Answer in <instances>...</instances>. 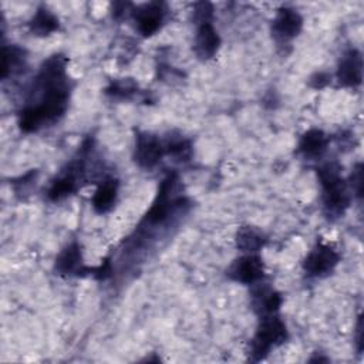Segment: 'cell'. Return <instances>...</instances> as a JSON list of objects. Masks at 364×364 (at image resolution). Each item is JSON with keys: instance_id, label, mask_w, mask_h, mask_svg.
I'll list each match as a JSON object with an SVG mask.
<instances>
[{"instance_id": "1", "label": "cell", "mask_w": 364, "mask_h": 364, "mask_svg": "<svg viewBox=\"0 0 364 364\" xmlns=\"http://www.w3.org/2000/svg\"><path fill=\"white\" fill-rule=\"evenodd\" d=\"M34 90L40 91L38 101L27 104L18 112V127L23 132H36L65 114L71 84L67 74V58L63 54H53L43 61L34 80Z\"/></svg>"}, {"instance_id": "2", "label": "cell", "mask_w": 364, "mask_h": 364, "mask_svg": "<svg viewBox=\"0 0 364 364\" xmlns=\"http://www.w3.org/2000/svg\"><path fill=\"white\" fill-rule=\"evenodd\" d=\"M317 178L321 185L323 212L328 220L343 218L351 202L348 182L341 176V168L336 162H327L317 168Z\"/></svg>"}, {"instance_id": "3", "label": "cell", "mask_w": 364, "mask_h": 364, "mask_svg": "<svg viewBox=\"0 0 364 364\" xmlns=\"http://www.w3.org/2000/svg\"><path fill=\"white\" fill-rule=\"evenodd\" d=\"M289 340V330L279 313L259 316V323L253 337L249 341L247 358L253 363L264 360L272 350L280 347Z\"/></svg>"}, {"instance_id": "4", "label": "cell", "mask_w": 364, "mask_h": 364, "mask_svg": "<svg viewBox=\"0 0 364 364\" xmlns=\"http://www.w3.org/2000/svg\"><path fill=\"white\" fill-rule=\"evenodd\" d=\"M340 263V253L337 249L324 240H317L310 252L306 255L301 267L307 277L323 279L334 272Z\"/></svg>"}, {"instance_id": "5", "label": "cell", "mask_w": 364, "mask_h": 364, "mask_svg": "<svg viewBox=\"0 0 364 364\" xmlns=\"http://www.w3.org/2000/svg\"><path fill=\"white\" fill-rule=\"evenodd\" d=\"M226 276L246 286H252L264 277V263L259 253H243L228 267Z\"/></svg>"}, {"instance_id": "6", "label": "cell", "mask_w": 364, "mask_h": 364, "mask_svg": "<svg viewBox=\"0 0 364 364\" xmlns=\"http://www.w3.org/2000/svg\"><path fill=\"white\" fill-rule=\"evenodd\" d=\"M164 155H165V146L161 138L146 131H138L135 134L134 161L139 168L142 169L155 168Z\"/></svg>"}, {"instance_id": "7", "label": "cell", "mask_w": 364, "mask_h": 364, "mask_svg": "<svg viewBox=\"0 0 364 364\" xmlns=\"http://www.w3.org/2000/svg\"><path fill=\"white\" fill-rule=\"evenodd\" d=\"M303 28V17L291 7H280L272 21V36L277 46H289Z\"/></svg>"}, {"instance_id": "8", "label": "cell", "mask_w": 364, "mask_h": 364, "mask_svg": "<svg viewBox=\"0 0 364 364\" xmlns=\"http://www.w3.org/2000/svg\"><path fill=\"white\" fill-rule=\"evenodd\" d=\"M136 30L144 37L154 36L164 24L166 17V6L161 1H149L131 10Z\"/></svg>"}, {"instance_id": "9", "label": "cell", "mask_w": 364, "mask_h": 364, "mask_svg": "<svg viewBox=\"0 0 364 364\" xmlns=\"http://www.w3.org/2000/svg\"><path fill=\"white\" fill-rule=\"evenodd\" d=\"M336 81L344 88H357L363 82V55L357 48H348L338 60Z\"/></svg>"}, {"instance_id": "10", "label": "cell", "mask_w": 364, "mask_h": 364, "mask_svg": "<svg viewBox=\"0 0 364 364\" xmlns=\"http://www.w3.org/2000/svg\"><path fill=\"white\" fill-rule=\"evenodd\" d=\"M54 272L58 276H87L91 267L84 264L82 250L77 240L70 242L55 257Z\"/></svg>"}, {"instance_id": "11", "label": "cell", "mask_w": 364, "mask_h": 364, "mask_svg": "<svg viewBox=\"0 0 364 364\" xmlns=\"http://www.w3.org/2000/svg\"><path fill=\"white\" fill-rule=\"evenodd\" d=\"M250 306L257 316L279 313L283 303L282 294L263 280L250 286Z\"/></svg>"}, {"instance_id": "12", "label": "cell", "mask_w": 364, "mask_h": 364, "mask_svg": "<svg viewBox=\"0 0 364 364\" xmlns=\"http://www.w3.org/2000/svg\"><path fill=\"white\" fill-rule=\"evenodd\" d=\"M220 47V37L212 23H202L196 26L193 41V51L202 61L213 58Z\"/></svg>"}, {"instance_id": "13", "label": "cell", "mask_w": 364, "mask_h": 364, "mask_svg": "<svg viewBox=\"0 0 364 364\" xmlns=\"http://www.w3.org/2000/svg\"><path fill=\"white\" fill-rule=\"evenodd\" d=\"M118 189H119V182L115 178H105L101 181L98 185L97 191L92 195L91 199V206L94 212L104 215L108 213L117 203L118 198Z\"/></svg>"}, {"instance_id": "14", "label": "cell", "mask_w": 364, "mask_h": 364, "mask_svg": "<svg viewBox=\"0 0 364 364\" xmlns=\"http://www.w3.org/2000/svg\"><path fill=\"white\" fill-rule=\"evenodd\" d=\"M328 142H330V138L324 131L311 128L300 136L297 144V151L306 158H311V159L320 158L326 152Z\"/></svg>"}, {"instance_id": "15", "label": "cell", "mask_w": 364, "mask_h": 364, "mask_svg": "<svg viewBox=\"0 0 364 364\" xmlns=\"http://www.w3.org/2000/svg\"><path fill=\"white\" fill-rule=\"evenodd\" d=\"M235 242L242 253H259L267 243V237L257 228L240 226L236 232Z\"/></svg>"}, {"instance_id": "16", "label": "cell", "mask_w": 364, "mask_h": 364, "mask_svg": "<svg viewBox=\"0 0 364 364\" xmlns=\"http://www.w3.org/2000/svg\"><path fill=\"white\" fill-rule=\"evenodd\" d=\"M60 28V21L57 16L50 11L46 6H40L28 21V30L38 37H46L53 34Z\"/></svg>"}, {"instance_id": "17", "label": "cell", "mask_w": 364, "mask_h": 364, "mask_svg": "<svg viewBox=\"0 0 364 364\" xmlns=\"http://www.w3.org/2000/svg\"><path fill=\"white\" fill-rule=\"evenodd\" d=\"M26 65V51L17 44L3 46L1 48V78L17 74Z\"/></svg>"}, {"instance_id": "18", "label": "cell", "mask_w": 364, "mask_h": 364, "mask_svg": "<svg viewBox=\"0 0 364 364\" xmlns=\"http://www.w3.org/2000/svg\"><path fill=\"white\" fill-rule=\"evenodd\" d=\"M165 155L173 156L176 161H189L192 155V145L191 141L183 138L182 135H171L164 142Z\"/></svg>"}, {"instance_id": "19", "label": "cell", "mask_w": 364, "mask_h": 364, "mask_svg": "<svg viewBox=\"0 0 364 364\" xmlns=\"http://www.w3.org/2000/svg\"><path fill=\"white\" fill-rule=\"evenodd\" d=\"M138 92V84L131 78H121L111 81L105 88V94L117 100H129Z\"/></svg>"}, {"instance_id": "20", "label": "cell", "mask_w": 364, "mask_h": 364, "mask_svg": "<svg viewBox=\"0 0 364 364\" xmlns=\"http://www.w3.org/2000/svg\"><path fill=\"white\" fill-rule=\"evenodd\" d=\"M213 17V6L209 1H199L193 4L192 10V18L196 26L202 23H212Z\"/></svg>"}, {"instance_id": "21", "label": "cell", "mask_w": 364, "mask_h": 364, "mask_svg": "<svg viewBox=\"0 0 364 364\" xmlns=\"http://www.w3.org/2000/svg\"><path fill=\"white\" fill-rule=\"evenodd\" d=\"M348 186H350V191L351 193L354 192V195L357 198H361L363 196V164L358 162L351 175H350V182H348Z\"/></svg>"}, {"instance_id": "22", "label": "cell", "mask_w": 364, "mask_h": 364, "mask_svg": "<svg viewBox=\"0 0 364 364\" xmlns=\"http://www.w3.org/2000/svg\"><path fill=\"white\" fill-rule=\"evenodd\" d=\"M331 81V75L326 71H316L314 74L310 75L309 78V85L314 90H321L324 87H327Z\"/></svg>"}, {"instance_id": "23", "label": "cell", "mask_w": 364, "mask_h": 364, "mask_svg": "<svg viewBox=\"0 0 364 364\" xmlns=\"http://www.w3.org/2000/svg\"><path fill=\"white\" fill-rule=\"evenodd\" d=\"M354 341H355L357 353H358V354H361V351H363V317H361V314H358V317H357V324H355V337H354Z\"/></svg>"}, {"instance_id": "24", "label": "cell", "mask_w": 364, "mask_h": 364, "mask_svg": "<svg viewBox=\"0 0 364 364\" xmlns=\"http://www.w3.org/2000/svg\"><path fill=\"white\" fill-rule=\"evenodd\" d=\"M128 7H131L129 3H112V16L115 18H119L121 16L125 14L124 11H127Z\"/></svg>"}]
</instances>
